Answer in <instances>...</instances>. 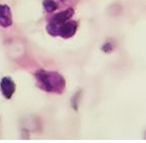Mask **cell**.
<instances>
[{
    "mask_svg": "<svg viewBox=\"0 0 146 143\" xmlns=\"http://www.w3.org/2000/svg\"><path fill=\"white\" fill-rule=\"evenodd\" d=\"M43 7L44 11L48 13H52L58 9V5L54 0H43Z\"/></svg>",
    "mask_w": 146,
    "mask_h": 143,
    "instance_id": "obj_7",
    "label": "cell"
},
{
    "mask_svg": "<svg viewBox=\"0 0 146 143\" xmlns=\"http://www.w3.org/2000/svg\"><path fill=\"white\" fill-rule=\"evenodd\" d=\"M144 138H145V139H146V132H145V135H144Z\"/></svg>",
    "mask_w": 146,
    "mask_h": 143,
    "instance_id": "obj_8",
    "label": "cell"
},
{
    "mask_svg": "<svg viewBox=\"0 0 146 143\" xmlns=\"http://www.w3.org/2000/svg\"><path fill=\"white\" fill-rule=\"evenodd\" d=\"M74 15V8L73 7H69L66 8V9H63L60 13H56L55 16H52V18L50 19V21L47 23L46 26V31L50 35H52L54 31L58 27L62 25L63 23H65L66 21L70 20L71 18Z\"/></svg>",
    "mask_w": 146,
    "mask_h": 143,
    "instance_id": "obj_2",
    "label": "cell"
},
{
    "mask_svg": "<svg viewBox=\"0 0 146 143\" xmlns=\"http://www.w3.org/2000/svg\"><path fill=\"white\" fill-rule=\"evenodd\" d=\"M56 4L58 5V9L59 8H69V7H74V5L77 4L78 0H54Z\"/></svg>",
    "mask_w": 146,
    "mask_h": 143,
    "instance_id": "obj_6",
    "label": "cell"
},
{
    "mask_svg": "<svg viewBox=\"0 0 146 143\" xmlns=\"http://www.w3.org/2000/svg\"><path fill=\"white\" fill-rule=\"evenodd\" d=\"M13 25V15L9 6L0 4V26L7 28Z\"/></svg>",
    "mask_w": 146,
    "mask_h": 143,
    "instance_id": "obj_5",
    "label": "cell"
},
{
    "mask_svg": "<svg viewBox=\"0 0 146 143\" xmlns=\"http://www.w3.org/2000/svg\"><path fill=\"white\" fill-rule=\"evenodd\" d=\"M35 77L39 88L45 92L62 94L65 90V78L59 72L39 70L35 73Z\"/></svg>",
    "mask_w": 146,
    "mask_h": 143,
    "instance_id": "obj_1",
    "label": "cell"
},
{
    "mask_svg": "<svg viewBox=\"0 0 146 143\" xmlns=\"http://www.w3.org/2000/svg\"><path fill=\"white\" fill-rule=\"evenodd\" d=\"M78 28V23L76 21H72V20H68L65 23H63L62 25L58 27L56 29L52 36H60L64 39L71 38L72 36H74L77 31Z\"/></svg>",
    "mask_w": 146,
    "mask_h": 143,
    "instance_id": "obj_3",
    "label": "cell"
},
{
    "mask_svg": "<svg viewBox=\"0 0 146 143\" xmlns=\"http://www.w3.org/2000/svg\"><path fill=\"white\" fill-rule=\"evenodd\" d=\"M0 88H1L2 95L6 99H11L16 92V84L11 77H3L0 82Z\"/></svg>",
    "mask_w": 146,
    "mask_h": 143,
    "instance_id": "obj_4",
    "label": "cell"
}]
</instances>
